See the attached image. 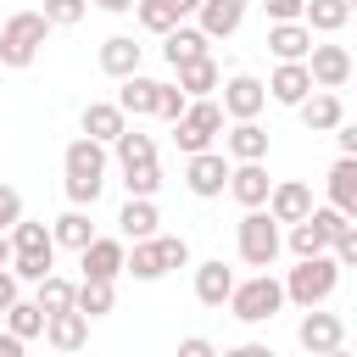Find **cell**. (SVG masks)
Masks as SVG:
<instances>
[{
	"label": "cell",
	"instance_id": "11",
	"mask_svg": "<svg viewBox=\"0 0 357 357\" xmlns=\"http://www.w3.org/2000/svg\"><path fill=\"white\" fill-rule=\"evenodd\" d=\"M262 212H268L273 223H301V218L312 212V190H307L301 178H279V184L268 190V201H262Z\"/></svg>",
	"mask_w": 357,
	"mask_h": 357
},
{
	"label": "cell",
	"instance_id": "45",
	"mask_svg": "<svg viewBox=\"0 0 357 357\" xmlns=\"http://www.w3.org/2000/svg\"><path fill=\"white\" fill-rule=\"evenodd\" d=\"M178 357H218V346H212L206 335H184V340H178Z\"/></svg>",
	"mask_w": 357,
	"mask_h": 357
},
{
	"label": "cell",
	"instance_id": "19",
	"mask_svg": "<svg viewBox=\"0 0 357 357\" xmlns=\"http://www.w3.org/2000/svg\"><path fill=\"white\" fill-rule=\"evenodd\" d=\"M296 117L307 123V134H329L335 123H346V106H340V95H335V89H312V95L296 106Z\"/></svg>",
	"mask_w": 357,
	"mask_h": 357
},
{
	"label": "cell",
	"instance_id": "2",
	"mask_svg": "<svg viewBox=\"0 0 357 357\" xmlns=\"http://www.w3.org/2000/svg\"><path fill=\"white\" fill-rule=\"evenodd\" d=\"M279 284H284V301H296V307L307 312V307H324V301L340 290V268H335L329 251H318V257H296V268H290Z\"/></svg>",
	"mask_w": 357,
	"mask_h": 357
},
{
	"label": "cell",
	"instance_id": "46",
	"mask_svg": "<svg viewBox=\"0 0 357 357\" xmlns=\"http://www.w3.org/2000/svg\"><path fill=\"white\" fill-rule=\"evenodd\" d=\"M329 134H335V145H340V156H357V123H335Z\"/></svg>",
	"mask_w": 357,
	"mask_h": 357
},
{
	"label": "cell",
	"instance_id": "18",
	"mask_svg": "<svg viewBox=\"0 0 357 357\" xmlns=\"http://www.w3.org/2000/svg\"><path fill=\"white\" fill-rule=\"evenodd\" d=\"M240 22H245V0H201L195 6V28L206 39H229Z\"/></svg>",
	"mask_w": 357,
	"mask_h": 357
},
{
	"label": "cell",
	"instance_id": "36",
	"mask_svg": "<svg viewBox=\"0 0 357 357\" xmlns=\"http://www.w3.org/2000/svg\"><path fill=\"white\" fill-rule=\"evenodd\" d=\"M123 190L156 201V190H162V167H156V162H134V167H123Z\"/></svg>",
	"mask_w": 357,
	"mask_h": 357
},
{
	"label": "cell",
	"instance_id": "24",
	"mask_svg": "<svg viewBox=\"0 0 357 357\" xmlns=\"http://www.w3.org/2000/svg\"><path fill=\"white\" fill-rule=\"evenodd\" d=\"M156 223H162V212H156V201H145V195H128V201H123V212H117L123 240H151V234H156Z\"/></svg>",
	"mask_w": 357,
	"mask_h": 357
},
{
	"label": "cell",
	"instance_id": "6",
	"mask_svg": "<svg viewBox=\"0 0 357 357\" xmlns=\"http://www.w3.org/2000/svg\"><path fill=\"white\" fill-rule=\"evenodd\" d=\"M218 134H223V106H218L212 95L190 100V106H184V117H173V145H178L184 156L212 151V139H218Z\"/></svg>",
	"mask_w": 357,
	"mask_h": 357
},
{
	"label": "cell",
	"instance_id": "20",
	"mask_svg": "<svg viewBox=\"0 0 357 357\" xmlns=\"http://www.w3.org/2000/svg\"><path fill=\"white\" fill-rule=\"evenodd\" d=\"M139 56H145V45H134L128 33L100 39V73H106V78H128V73H139Z\"/></svg>",
	"mask_w": 357,
	"mask_h": 357
},
{
	"label": "cell",
	"instance_id": "23",
	"mask_svg": "<svg viewBox=\"0 0 357 357\" xmlns=\"http://www.w3.org/2000/svg\"><path fill=\"white\" fill-rule=\"evenodd\" d=\"M324 184H329V206L346 212V218H357V156H340Z\"/></svg>",
	"mask_w": 357,
	"mask_h": 357
},
{
	"label": "cell",
	"instance_id": "22",
	"mask_svg": "<svg viewBox=\"0 0 357 357\" xmlns=\"http://www.w3.org/2000/svg\"><path fill=\"white\" fill-rule=\"evenodd\" d=\"M268 50L279 61H307V50H312L307 22H268Z\"/></svg>",
	"mask_w": 357,
	"mask_h": 357
},
{
	"label": "cell",
	"instance_id": "5",
	"mask_svg": "<svg viewBox=\"0 0 357 357\" xmlns=\"http://www.w3.org/2000/svg\"><path fill=\"white\" fill-rule=\"evenodd\" d=\"M50 22L39 11H11L0 22V67H33V56L45 50Z\"/></svg>",
	"mask_w": 357,
	"mask_h": 357
},
{
	"label": "cell",
	"instance_id": "10",
	"mask_svg": "<svg viewBox=\"0 0 357 357\" xmlns=\"http://www.w3.org/2000/svg\"><path fill=\"white\" fill-rule=\"evenodd\" d=\"M307 78H312V89H346V78H351V50H346V45H312V50H307Z\"/></svg>",
	"mask_w": 357,
	"mask_h": 357
},
{
	"label": "cell",
	"instance_id": "38",
	"mask_svg": "<svg viewBox=\"0 0 357 357\" xmlns=\"http://www.w3.org/2000/svg\"><path fill=\"white\" fill-rule=\"evenodd\" d=\"M151 245H156V257H162V273H173V268H190V240L184 234H151Z\"/></svg>",
	"mask_w": 357,
	"mask_h": 357
},
{
	"label": "cell",
	"instance_id": "40",
	"mask_svg": "<svg viewBox=\"0 0 357 357\" xmlns=\"http://www.w3.org/2000/svg\"><path fill=\"white\" fill-rule=\"evenodd\" d=\"M50 28H78L84 17H89V0H45V11H39Z\"/></svg>",
	"mask_w": 357,
	"mask_h": 357
},
{
	"label": "cell",
	"instance_id": "16",
	"mask_svg": "<svg viewBox=\"0 0 357 357\" xmlns=\"http://www.w3.org/2000/svg\"><path fill=\"white\" fill-rule=\"evenodd\" d=\"M162 56H167V67H184V61L212 56V39H206L201 28H190V22H173V28L162 33Z\"/></svg>",
	"mask_w": 357,
	"mask_h": 357
},
{
	"label": "cell",
	"instance_id": "12",
	"mask_svg": "<svg viewBox=\"0 0 357 357\" xmlns=\"http://www.w3.org/2000/svg\"><path fill=\"white\" fill-rule=\"evenodd\" d=\"M223 156H229V162H268V128H262L257 117L229 123V128H223Z\"/></svg>",
	"mask_w": 357,
	"mask_h": 357
},
{
	"label": "cell",
	"instance_id": "29",
	"mask_svg": "<svg viewBox=\"0 0 357 357\" xmlns=\"http://www.w3.org/2000/svg\"><path fill=\"white\" fill-rule=\"evenodd\" d=\"M173 73H178V89H184L190 100H201V95H212V89L223 84V73H218V61H212V56L184 61V67H173Z\"/></svg>",
	"mask_w": 357,
	"mask_h": 357
},
{
	"label": "cell",
	"instance_id": "34",
	"mask_svg": "<svg viewBox=\"0 0 357 357\" xmlns=\"http://www.w3.org/2000/svg\"><path fill=\"white\" fill-rule=\"evenodd\" d=\"M123 273L156 284V279H162V257H156V245H151V240H134V251H123Z\"/></svg>",
	"mask_w": 357,
	"mask_h": 357
},
{
	"label": "cell",
	"instance_id": "52",
	"mask_svg": "<svg viewBox=\"0 0 357 357\" xmlns=\"http://www.w3.org/2000/svg\"><path fill=\"white\" fill-rule=\"evenodd\" d=\"M0 268H11V234H0Z\"/></svg>",
	"mask_w": 357,
	"mask_h": 357
},
{
	"label": "cell",
	"instance_id": "15",
	"mask_svg": "<svg viewBox=\"0 0 357 357\" xmlns=\"http://www.w3.org/2000/svg\"><path fill=\"white\" fill-rule=\"evenodd\" d=\"M45 340H50V351H84V346H89V318H84L78 307L45 312Z\"/></svg>",
	"mask_w": 357,
	"mask_h": 357
},
{
	"label": "cell",
	"instance_id": "28",
	"mask_svg": "<svg viewBox=\"0 0 357 357\" xmlns=\"http://www.w3.org/2000/svg\"><path fill=\"white\" fill-rule=\"evenodd\" d=\"M6 234H11V257H56L50 229H45V223H33V218H17Z\"/></svg>",
	"mask_w": 357,
	"mask_h": 357
},
{
	"label": "cell",
	"instance_id": "43",
	"mask_svg": "<svg viewBox=\"0 0 357 357\" xmlns=\"http://www.w3.org/2000/svg\"><path fill=\"white\" fill-rule=\"evenodd\" d=\"M17 218H22V195H17L11 184H0V234H6Z\"/></svg>",
	"mask_w": 357,
	"mask_h": 357
},
{
	"label": "cell",
	"instance_id": "1",
	"mask_svg": "<svg viewBox=\"0 0 357 357\" xmlns=\"http://www.w3.org/2000/svg\"><path fill=\"white\" fill-rule=\"evenodd\" d=\"M61 173H67V201L73 206H95L100 190H106V145L78 134L67 151H61Z\"/></svg>",
	"mask_w": 357,
	"mask_h": 357
},
{
	"label": "cell",
	"instance_id": "7",
	"mask_svg": "<svg viewBox=\"0 0 357 357\" xmlns=\"http://www.w3.org/2000/svg\"><path fill=\"white\" fill-rule=\"evenodd\" d=\"M223 184H229V156H223V151H195V156H184V190H190V195L212 201V195H223Z\"/></svg>",
	"mask_w": 357,
	"mask_h": 357
},
{
	"label": "cell",
	"instance_id": "14",
	"mask_svg": "<svg viewBox=\"0 0 357 357\" xmlns=\"http://www.w3.org/2000/svg\"><path fill=\"white\" fill-rule=\"evenodd\" d=\"M123 240H112V234H95L84 251H78V268H84V279H117L123 273Z\"/></svg>",
	"mask_w": 357,
	"mask_h": 357
},
{
	"label": "cell",
	"instance_id": "48",
	"mask_svg": "<svg viewBox=\"0 0 357 357\" xmlns=\"http://www.w3.org/2000/svg\"><path fill=\"white\" fill-rule=\"evenodd\" d=\"M11 301H17V273H11V268H0V312H6Z\"/></svg>",
	"mask_w": 357,
	"mask_h": 357
},
{
	"label": "cell",
	"instance_id": "32",
	"mask_svg": "<svg viewBox=\"0 0 357 357\" xmlns=\"http://www.w3.org/2000/svg\"><path fill=\"white\" fill-rule=\"evenodd\" d=\"M0 329H6V335H17V340H39V335H45V312H39L33 301H22V296H17V301L0 312Z\"/></svg>",
	"mask_w": 357,
	"mask_h": 357
},
{
	"label": "cell",
	"instance_id": "9",
	"mask_svg": "<svg viewBox=\"0 0 357 357\" xmlns=\"http://www.w3.org/2000/svg\"><path fill=\"white\" fill-rule=\"evenodd\" d=\"M218 89H223L218 106H223L229 123H245V117H257V112L268 106V89H262V78H251V73H234V78H223Z\"/></svg>",
	"mask_w": 357,
	"mask_h": 357
},
{
	"label": "cell",
	"instance_id": "35",
	"mask_svg": "<svg viewBox=\"0 0 357 357\" xmlns=\"http://www.w3.org/2000/svg\"><path fill=\"white\" fill-rule=\"evenodd\" d=\"M33 307H39V312H67V307H73V279L45 273V279H39V290H33Z\"/></svg>",
	"mask_w": 357,
	"mask_h": 357
},
{
	"label": "cell",
	"instance_id": "33",
	"mask_svg": "<svg viewBox=\"0 0 357 357\" xmlns=\"http://www.w3.org/2000/svg\"><path fill=\"white\" fill-rule=\"evenodd\" d=\"M112 151H117V162H123V167H134V162H156V139H151V134H139V128H123V134L112 139Z\"/></svg>",
	"mask_w": 357,
	"mask_h": 357
},
{
	"label": "cell",
	"instance_id": "21",
	"mask_svg": "<svg viewBox=\"0 0 357 357\" xmlns=\"http://www.w3.org/2000/svg\"><path fill=\"white\" fill-rule=\"evenodd\" d=\"M78 128L89 134V139H100V145H112L123 128H128V117L117 112V100H89L84 106V117H78Z\"/></svg>",
	"mask_w": 357,
	"mask_h": 357
},
{
	"label": "cell",
	"instance_id": "53",
	"mask_svg": "<svg viewBox=\"0 0 357 357\" xmlns=\"http://www.w3.org/2000/svg\"><path fill=\"white\" fill-rule=\"evenodd\" d=\"M324 357H351V351H346V346H335V351H324Z\"/></svg>",
	"mask_w": 357,
	"mask_h": 357
},
{
	"label": "cell",
	"instance_id": "42",
	"mask_svg": "<svg viewBox=\"0 0 357 357\" xmlns=\"http://www.w3.org/2000/svg\"><path fill=\"white\" fill-rule=\"evenodd\" d=\"M307 218L324 229V240H335V234H346V229H351V218H346V212H335V206H312Z\"/></svg>",
	"mask_w": 357,
	"mask_h": 357
},
{
	"label": "cell",
	"instance_id": "26",
	"mask_svg": "<svg viewBox=\"0 0 357 357\" xmlns=\"http://www.w3.org/2000/svg\"><path fill=\"white\" fill-rule=\"evenodd\" d=\"M301 22L307 33H340L351 22V0H301Z\"/></svg>",
	"mask_w": 357,
	"mask_h": 357
},
{
	"label": "cell",
	"instance_id": "31",
	"mask_svg": "<svg viewBox=\"0 0 357 357\" xmlns=\"http://www.w3.org/2000/svg\"><path fill=\"white\" fill-rule=\"evenodd\" d=\"M73 307H78L84 318H106V312L117 307L112 279H84V284H73Z\"/></svg>",
	"mask_w": 357,
	"mask_h": 357
},
{
	"label": "cell",
	"instance_id": "39",
	"mask_svg": "<svg viewBox=\"0 0 357 357\" xmlns=\"http://www.w3.org/2000/svg\"><path fill=\"white\" fill-rule=\"evenodd\" d=\"M134 17H139V28H145V33H156V39L178 22V17L167 11V0H134Z\"/></svg>",
	"mask_w": 357,
	"mask_h": 357
},
{
	"label": "cell",
	"instance_id": "51",
	"mask_svg": "<svg viewBox=\"0 0 357 357\" xmlns=\"http://www.w3.org/2000/svg\"><path fill=\"white\" fill-rule=\"evenodd\" d=\"M195 6H201V0H167V11H173L178 22H184V17H195Z\"/></svg>",
	"mask_w": 357,
	"mask_h": 357
},
{
	"label": "cell",
	"instance_id": "49",
	"mask_svg": "<svg viewBox=\"0 0 357 357\" xmlns=\"http://www.w3.org/2000/svg\"><path fill=\"white\" fill-rule=\"evenodd\" d=\"M0 357H28V340H17V335L0 329Z\"/></svg>",
	"mask_w": 357,
	"mask_h": 357
},
{
	"label": "cell",
	"instance_id": "13",
	"mask_svg": "<svg viewBox=\"0 0 357 357\" xmlns=\"http://www.w3.org/2000/svg\"><path fill=\"white\" fill-rule=\"evenodd\" d=\"M223 190L251 212V206H262V201H268L273 178H268V167H262V162H229V184H223Z\"/></svg>",
	"mask_w": 357,
	"mask_h": 357
},
{
	"label": "cell",
	"instance_id": "41",
	"mask_svg": "<svg viewBox=\"0 0 357 357\" xmlns=\"http://www.w3.org/2000/svg\"><path fill=\"white\" fill-rule=\"evenodd\" d=\"M184 106H190V95H184L178 84H156V112H151V117L173 123V117H184Z\"/></svg>",
	"mask_w": 357,
	"mask_h": 357
},
{
	"label": "cell",
	"instance_id": "44",
	"mask_svg": "<svg viewBox=\"0 0 357 357\" xmlns=\"http://www.w3.org/2000/svg\"><path fill=\"white\" fill-rule=\"evenodd\" d=\"M268 22H301V0H262Z\"/></svg>",
	"mask_w": 357,
	"mask_h": 357
},
{
	"label": "cell",
	"instance_id": "8",
	"mask_svg": "<svg viewBox=\"0 0 357 357\" xmlns=\"http://www.w3.org/2000/svg\"><path fill=\"white\" fill-rule=\"evenodd\" d=\"M296 340H301V351L324 357V351L346 346V318L340 312H324V307H307V318L296 324Z\"/></svg>",
	"mask_w": 357,
	"mask_h": 357
},
{
	"label": "cell",
	"instance_id": "47",
	"mask_svg": "<svg viewBox=\"0 0 357 357\" xmlns=\"http://www.w3.org/2000/svg\"><path fill=\"white\" fill-rule=\"evenodd\" d=\"M218 357H273V346H262V340H240V346H229V351H218Z\"/></svg>",
	"mask_w": 357,
	"mask_h": 357
},
{
	"label": "cell",
	"instance_id": "4",
	"mask_svg": "<svg viewBox=\"0 0 357 357\" xmlns=\"http://www.w3.org/2000/svg\"><path fill=\"white\" fill-rule=\"evenodd\" d=\"M234 245H240V262H245V268H273L279 251H284V234H279V223H273L262 206H251V212L234 223Z\"/></svg>",
	"mask_w": 357,
	"mask_h": 357
},
{
	"label": "cell",
	"instance_id": "3",
	"mask_svg": "<svg viewBox=\"0 0 357 357\" xmlns=\"http://www.w3.org/2000/svg\"><path fill=\"white\" fill-rule=\"evenodd\" d=\"M240 324H268L279 307H284V284L262 268V273H251V279H234V290H229V301H223Z\"/></svg>",
	"mask_w": 357,
	"mask_h": 357
},
{
	"label": "cell",
	"instance_id": "27",
	"mask_svg": "<svg viewBox=\"0 0 357 357\" xmlns=\"http://www.w3.org/2000/svg\"><path fill=\"white\" fill-rule=\"evenodd\" d=\"M123 89H117V112L123 117H151L156 112V78H139V73H128V78H117Z\"/></svg>",
	"mask_w": 357,
	"mask_h": 357
},
{
	"label": "cell",
	"instance_id": "17",
	"mask_svg": "<svg viewBox=\"0 0 357 357\" xmlns=\"http://www.w3.org/2000/svg\"><path fill=\"white\" fill-rule=\"evenodd\" d=\"M262 89H268V100H279V106H301V100L312 95L307 61H279V67H273V78H268Z\"/></svg>",
	"mask_w": 357,
	"mask_h": 357
},
{
	"label": "cell",
	"instance_id": "25",
	"mask_svg": "<svg viewBox=\"0 0 357 357\" xmlns=\"http://www.w3.org/2000/svg\"><path fill=\"white\" fill-rule=\"evenodd\" d=\"M229 290H234V268H223V257L195 268V301H201V307H223Z\"/></svg>",
	"mask_w": 357,
	"mask_h": 357
},
{
	"label": "cell",
	"instance_id": "37",
	"mask_svg": "<svg viewBox=\"0 0 357 357\" xmlns=\"http://www.w3.org/2000/svg\"><path fill=\"white\" fill-rule=\"evenodd\" d=\"M296 257H318V251H329V240H324V229L312 223V218H301V223H290V240H284Z\"/></svg>",
	"mask_w": 357,
	"mask_h": 357
},
{
	"label": "cell",
	"instance_id": "30",
	"mask_svg": "<svg viewBox=\"0 0 357 357\" xmlns=\"http://www.w3.org/2000/svg\"><path fill=\"white\" fill-rule=\"evenodd\" d=\"M50 240H56V245H67V251H84V245L95 240V223H89V212H84V206L61 212V218L50 223Z\"/></svg>",
	"mask_w": 357,
	"mask_h": 357
},
{
	"label": "cell",
	"instance_id": "50",
	"mask_svg": "<svg viewBox=\"0 0 357 357\" xmlns=\"http://www.w3.org/2000/svg\"><path fill=\"white\" fill-rule=\"evenodd\" d=\"M95 11H112V17H123V11H134V0H89Z\"/></svg>",
	"mask_w": 357,
	"mask_h": 357
}]
</instances>
